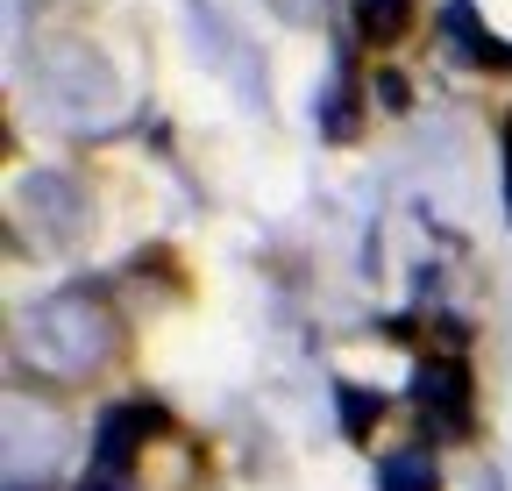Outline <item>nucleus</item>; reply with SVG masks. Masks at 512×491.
Instances as JSON below:
<instances>
[{
  "label": "nucleus",
  "instance_id": "2",
  "mask_svg": "<svg viewBox=\"0 0 512 491\" xmlns=\"http://www.w3.org/2000/svg\"><path fill=\"white\" fill-rule=\"evenodd\" d=\"M157 427H164L157 406H114L107 427H100V477H121L128 463H136V442L157 435Z\"/></svg>",
  "mask_w": 512,
  "mask_h": 491
},
{
  "label": "nucleus",
  "instance_id": "4",
  "mask_svg": "<svg viewBox=\"0 0 512 491\" xmlns=\"http://www.w3.org/2000/svg\"><path fill=\"white\" fill-rule=\"evenodd\" d=\"M377 477L384 491H434V456H384Z\"/></svg>",
  "mask_w": 512,
  "mask_h": 491
},
{
  "label": "nucleus",
  "instance_id": "5",
  "mask_svg": "<svg viewBox=\"0 0 512 491\" xmlns=\"http://www.w3.org/2000/svg\"><path fill=\"white\" fill-rule=\"evenodd\" d=\"M406 8H413V0H363L356 22H363V36H370V43H392V36L406 29Z\"/></svg>",
  "mask_w": 512,
  "mask_h": 491
},
{
  "label": "nucleus",
  "instance_id": "3",
  "mask_svg": "<svg viewBox=\"0 0 512 491\" xmlns=\"http://www.w3.org/2000/svg\"><path fill=\"white\" fill-rule=\"evenodd\" d=\"M448 29L463 36V50L477 57V65H505V72H512V50H505L498 36H484V29H477V15H470V0H456V8H448Z\"/></svg>",
  "mask_w": 512,
  "mask_h": 491
},
{
  "label": "nucleus",
  "instance_id": "8",
  "mask_svg": "<svg viewBox=\"0 0 512 491\" xmlns=\"http://www.w3.org/2000/svg\"><path fill=\"white\" fill-rule=\"evenodd\" d=\"M79 491H128V484H121V477H86Z\"/></svg>",
  "mask_w": 512,
  "mask_h": 491
},
{
  "label": "nucleus",
  "instance_id": "9",
  "mask_svg": "<svg viewBox=\"0 0 512 491\" xmlns=\"http://www.w3.org/2000/svg\"><path fill=\"white\" fill-rule=\"evenodd\" d=\"M505 193H512V121H505Z\"/></svg>",
  "mask_w": 512,
  "mask_h": 491
},
{
  "label": "nucleus",
  "instance_id": "6",
  "mask_svg": "<svg viewBox=\"0 0 512 491\" xmlns=\"http://www.w3.org/2000/svg\"><path fill=\"white\" fill-rule=\"evenodd\" d=\"M342 420H349V435H363V427L377 420V399H370V392H356V385H342Z\"/></svg>",
  "mask_w": 512,
  "mask_h": 491
},
{
  "label": "nucleus",
  "instance_id": "1",
  "mask_svg": "<svg viewBox=\"0 0 512 491\" xmlns=\"http://www.w3.org/2000/svg\"><path fill=\"white\" fill-rule=\"evenodd\" d=\"M413 399H420L427 420L463 427V420H470V371H463L456 356H427V363H420V378H413Z\"/></svg>",
  "mask_w": 512,
  "mask_h": 491
},
{
  "label": "nucleus",
  "instance_id": "7",
  "mask_svg": "<svg viewBox=\"0 0 512 491\" xmlns=\"http://www.w3.org/2000/svg\"><path fill=\"white\" fill-rule=\"evenodd\" d=\"M377 93H384V107H406V79H392V72L377 79Z\"/></svg>",
  "mask_w": 512,
  "mask_h": 491
}]
</instances>
